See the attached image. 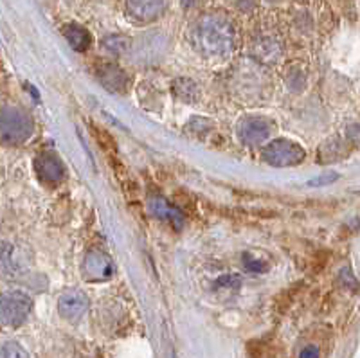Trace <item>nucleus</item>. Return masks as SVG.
<instances>
[{
    "label": "nucleus",
    "instance_id": "obj_1",
    "mask_svg": "<svg viewBox=\"0 0 360 358\" xmlns=\"http://www.w3.org/2000/svg\"><path fill=\"white\" fill-rule=\"evenodd\" d=\"M191 40L195 49L205 56H227L236 45V31L221 15H205L193 27Z\"/></svg>",
    "mask_w": 360,
    "mask_h": 358
},
{
    "label": "nucleus",
    "instance_id": "obj_2",
    "mask_svg": "<svg viewBox=\"0 0 360 358\" xmlns=\"http://www.w3.org/2000/svg\"><path fill=\"white\" fill-rule=\"evenodd\" d=\"M34 124L27 112L17 106L0 108V143L8 146L24 144L33 135Z\"/></svg>",
    "mask_w": 360,
    "mask_h": 358
},
{
    "label": "nucleus",
    "instance_id": "obj_3",
    "mask_svg": "<svg viewBox=\"0 0 360 358\" xmlns=\"http://www.w3.org/2000/svg\"><path fill=\"white\" fill-rule=\"evenodd\" d=\"M33 309V299L22 290H8L0 293V322L18 328L27 321Z\"/></svg>",
    "mask_w": 360,
    "mask_h": 358
},
{
    "label": "nucleus",
    "instance_id": "obj_4",
    "mask_svg": "<svg viewBox=\"0 0 360 358\" xmlns=\"http://www.w3.org/2000/svg\"><path fill=\"white\" fill-rule=\"evenodd\" d=\"M304 150L299 144L287 141V139H276L270 141L265 148H263V160L269 162L270 166L276 167H288L297 166L303 162Z\"/></svg>",
    "mask_w": 360,
    "mask_h": 358
},
{
    "label": "nucleus",
    "instance_id": "obj_5",
    "mask_svg": "<svg viewBox=\"0 0 360 358\" xmlns=\"http://www.w3.org/2000/svg\"><path fill=\"white\" fill-rule=\"evenodd\" d=\"M114 263L110 257L101 250H90L83 257L82 274L86 281L90 283H103L108 281L114 276Z\"/></svg>",
    "mask_w": 360,
    "mask_h": 358
},
{
    "label": "nucleus",
    "instance_id": "obj_6",
    "mask_svg": "<svg viewBox=\"0 0 360 358\" xmlns=\"http://www.w3.org/2000/svg\"><path fill=\"white\" fill-rule=\"evenodd\" d=\"M29 252L15 243L0 247V274L6 277H18L27 270Z\"/></svg>",
    "mask_w": 360,
    "mask_h": 358
},
{
    "label": "nucleus",
    "instance_id": "obj_7",
    "mask_svg": "<svg viewBox=\"0 0 360 358\" xmlns=\"http://www.w3.org/2000/svg\"><path fill=\"white\" fill-rule=\"evenodd\" d=\"M86 309H89V298L78 288L65 290L58 299V312L70 322L79 321L86 314Z\"/></svg>",
    "mask_w": 360,
    "mask_h": 358
},
{
    "label": "nucleus",
    "instance_id": "obj_8",
    "mask_svg": "<svg viewBox=\"0 0 360 358\" xmlns=\"http://www.w3.org/2000/svg\"><path fill=\"white\" fill-rule=\"evenodd\" d=\"M34 170H37L41 182L45 184L62 182L63 177H65L63 162L58 155L51 153V151H44V153L38 155L37 160H34Z\"/></svg>",
    "mask_w": 360,
    "mask_h": 358
},
{
    "label": "nucleus",
    "instance_id": "obj_9",
    "mask_svg": "<svg viewBox=\"0 0 360 358\" xmlns=\"http://www.w3.org/2000/svg\"><path fill=\"white\" fill-rule=\"evenodd\" d=\"M238 134L243 143L250 144V146H258V144L266 143L270 139V124L262 117H245L240 127H238Z\"/></svg>",
    "mask_w": 360,
    "mask_h": 358
},
{
    "label": "nucleus",
    "instance_id": "obj_10",
    "mask_svg": "<svg viewBox=\"0 0 360 358\" xmlns=\"http://www.w3.org/2000/svg\"><path fill=\"white\" fill-rule=\"evenodd\" d=\"M96 77L103 87L110 92H124L128 83V77L123 69H119L114 63H101L96 67Z\"/></svg>",
    "mask_w": 360,
    "mask_h": 358
},
{
    "label": "nucleus",
    "instance_id": "obj_11",
    "mask_svg": "<svg viewBox=\"0 0 360 358\" xmlns=\"http://www.w3.org/2000/svg\"><path fill=\"white\" fill-rule=\"evenodd\" d=\"M166 0H127V9L135 20L152 22L162 15Z\"/></svg>",
    "mask_w": 360,
    "mask_h": 358
},
{
    "label": "nucleus",
    "instance_id": "obj_12",
    "mask_svg": "<svg viewBox=\"0 0 360 358\" xmlns=\"http://www.w3.org/2000/svg\"><path fill=\"white\" fill-rule=\"evenodd\" d=\"M63 34H65L67 41L72 47L74 51L78 53H85L90 45V33L85 27L78 24H69L65 29H63Z\"/></svg>",
    "mask_w": 360,
    "mask_h": 358
},
{
    "label": "nucleus",
    "instance_id": "obj_13",
    "mask_svg": "<svg viewBox=\"0 0 360 358\" xmlns=\"http://www.w3.org/2000/svg\"><path fill=\"white\" fill-rule=\"evenodd\" d=\"M150 205H152L153 215H155L157 218H160V220L172 222V224L179 225V227L184 224V218H182V215H180V212L176 211L173 205H169L164 198H153L152 204Z\"/></svg>",
    "mask_w": 360,
    "mask_h": 358
},
{
    "label": "nucleus",
    "instance_id": "obj_14",
    "mask_svg": "<svg viewBox=\"0 0 360 358\" xmlns=\"http://www.w3.org/2000/svg\"><path fill=\"white\" fill-rule=\"evenodd\" d=\"M103 47L112 54H123L130 49V40L123 34H110L103 40Z\"/></svg>",
    "mask_w": 360,
    "mask_h": 358
},
{
    "label": "nucleus",
    "instance_id": "obj_15",
    "mask_svg": "<svg viewBox=\"0 0 360 358\" xmlns=\"http://www.w3.org/2000/svg\"><path fill=\"white\" fill-rule=\"evenodd\" d=\"M0 358H29V353L18 342L4 340L0 342Z\"/></svg>",
    "mask_w": 360,
    "mask_h": 358
},
{
    "label": "nucleus",
    "instance_id": "obj_16",
    "mask_svg": "<svg viewBox=\"0 0 360 358\" xmlns=\"http://www.w3.org/2000/svg\"><path fill=\"white\" fill-rule=\"evenodd\" d=\"M299 358H321L319 347L314 346V344H310V346H304L303 350H301V353H299Z\"/></svg>",
    "mask_w": 360,
    "mask_h": 358
},
{
    "label": "nucleus",
    "instance_id": "obj_17",
    "mask_svg": "<svg viewBox=\"0 0 360 358\" xmlns=\"http://www.w3.org/2000/svg\"><path fill=\"white\" fill-rule=\"evenodd\" d=\"M335 179H337L335 173H328V175H323V177H319V179L311 180L310 186H326V184L333 182Z\"/></svg>",
    "mask_w": 360,
    "mask_h": 358
}]
</instances>
